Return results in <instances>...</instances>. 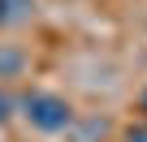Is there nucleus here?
Listing matches in <instances>:
<instances>
[{
    "instance_id": "obj_5",
    "label": "nucleus",
    "mask_w": 147,
    "mask_h": 142,
    "mask_svg": "<svg viewBox=\"0 0 147 142\" xmlns=\"http://www.w3.org/2000/svg\"><path fill=\"white\" fill-rule=\"evenodd\" d=\"M138 112H143V121H147V86H143V95H138Z\"/></svg>"
},
{
    "instance_id": "obj_3",
    "label": "nucleus",
    "mask_w": 147,
    "mask_h": 142,
    "mask_svg": "<svg viewBox=\"0 0 147 142\" xmlns=\"http://www.w3.org/2000/svg\"><path fill=\"white\" fill-rule=\"evenodd\" d=\"M13 108H18V103H13V95H9L5 86H0V125H9V116H13Z\"/></svg>"
},
{
    "instance_id": "obj_2",
    "label": "nucleus",
    "mask_w": 147,
    "mask_h": 142,
    "mask_svg": "<svg viewBox=\"0 0 147 142\" xmlns=\"http://www.w3.org/2000/svg\"><path fill=\"white\" fill-rule=\"evenodd\" d=\"M35 17V0H0V30H13Z\"/></svg>"
},
{
    "instance_id": "obj_4",
    "label": "nucleus",
    "mask_w": 147,
    "mask_h": 142,
    "mask_svg": "<svg viewBox=\"0 0 147 142\" xmlns=\"http://www.w3.org/2000/svg\"><path fill=\"white\" fill-rule=\"evenodd\" d=\"M121 142H147V121H143V125H130V129L121 133Z\"/></svg>"
},
{
    "instance_id": "obj_1",
    "label": "nucleus",
    "mask_w": 147,
    "mask_h": 142,
    "mask_svg": "<svg viewBox=\"0 0 147 142\" xmlns=\"http://www.w3.org/2000/svg\"><path fill=\"white\" fill-rule=\"evenodd\" d=\"M22 116L39 133H65L74 125V103L65 95H52V91H26L22 95Z\"/></svg>"
}]
</instances>
